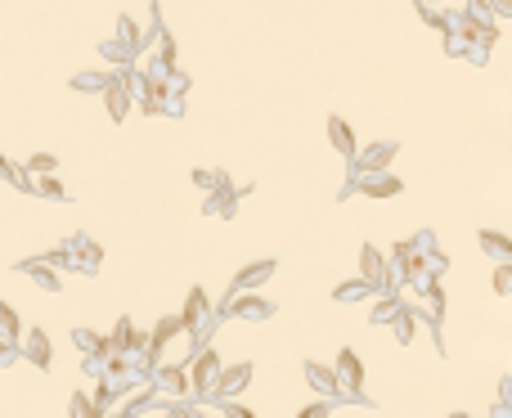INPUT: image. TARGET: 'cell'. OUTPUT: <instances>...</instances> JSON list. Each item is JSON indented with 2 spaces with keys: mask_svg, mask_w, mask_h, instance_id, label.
<instances>
[{
  "mask_svg": "<svg viewBox=\"0 0 512 418\" xmlns=\"http://www.w3.org/2000/svg\"><path fill=\"white\" fill-rule=\"evenodd\" d=\"M198 315H203V288H194V292H189V310H185V324H194Z\"/></svg>",
  "mask_w": 512,
  "mask_h": 418,
  "instance_id": "11",
  "label": "cell"
},
{
  "mask_svg": "<svg viewBox=\"0 0 512 418\" xmlns=\"http://www.w3.org/2000/svg\"><path fill=\"white\" fill-rule=\"evenodd\" d=\"M270 274H274V261H256V265H248V270H243L239 283H261V279H270Z\"/></svg>",
  "mask_w": 512,
  "mask_h": 418,
  "instance_id": "5",
  "label": "cell"
},
{
  "mask_svg": "<svg viewBox=\"0 0 512 418\" xmlns=\"http://www.w3.org/2000/svg\"><path fill=\"white\" fill-rule=\"evenodd\" d=\"M512 288V274H508V265H499V274H495V292H508Z\"/></svg>",
  "mask_w": 512,
  "mask_h": 418,
  "instance_id": "16",
  "label": "cell"
},
{
  "mask_svg": "<svg viewBox=\"0 0 512 418\" xmlns=\"http://www.w3.org/2000/svg\"><path fill=\"white\" fill-rule=\"evenodd\" d=\"M162 383L171 387V392H176V387H180V369H167V374H162Z\"/></svg>",
  "mask_w": 512,
  "mask_h": 418,
  "instance_id": "18",
  "label": "cell"
},
{
  "mask_svg": "<svg viewBox=\"0 0 512 418\" xmlns=\"http://www.w3.org/2000/svg\"><path fill=\"white\" fill-rule=\"evenodd\" d=\"M337 365H341V374H346V387L355 392V387H359V360L350 356V351H341V360H337Z\"/></svg>",
  "mask_w": 512,
  "mask_h": 418,
  "instance_id": "3",
  "label": "cell"
},
{
  "mask_svg": "<svg viewBox=\"0 0 512 418\" xmlns=\"http://www.w3.org/2000/svg\"><path fill=\"white\" fill-rule=\"evenodd\" d=\"M248 374H252L248 365L230 369V374H225V383H221V392H243V387H248Z\"/></svg>",
  "mask_w": 512,
  "mask_h": 418,
  "instance_id": "2",
  "label": "cell"
},
{
  "mask_svg": "<svg viewBox=\"0 0 512 418\" xmlns=\"http://www.w3.org/2000/svg\"><path fill=\"white\" fill-rule=\"evenodd\" d=\"M239 315H270V301H261V297H243V306H239Z\"/></svg>",
  "mask_w": 512,
  "mask_h": 418,
  "instance_id": "10",
  "label": "cell"
},
{
  "mask_svg": "<svg viewBox=\"0 0 512 418\" xmlns=\"http://www.w3.org/2000/svg\"><path fill=\"white\" fill-rule=\"evenodd\" d=\"M328 135H333L337 140V144H341V153H350V149H355V144H350V131H346V122H328Z\"/></svg>",
  "mask_w": 512,
  "mask_h": 418,
  "instance_id": "8",
  "label": "cell"
},
{
  "mask_svg": "<svg viewBox=\"0 0 512 418\" xmlns=\"http://www.w3.org/2000/svg\"><path fill=\"white\" fill-rule=\"evenodd\" d=\"M359 265H364V279H377V274H382V256H377L373 248L359 252Z\"/></svg>",
  "mask_w": 512,
  "mask_h": 418,
  "instance_id": "7",
  "label": "cell"
},
{
  "mask_svg": "<svg viewBox=\"0 0 512 418\" xmlns=\"http://www.w3.org/2000/svg\"><path fill=\"white\" fill-rule=\"evenodd\" d=\"M212 378H216V360H212V356H203V360H198V378H194L198 392H212Z\"/></svg>",
  "mask_w": 512,
  "mask_h": 418,
  "instance_id": "1",
  "label": "cell"
},
{
  "mask_svg": "<svg viewBox=\"0 0 512 418\" xmlns=\"http://www.w3.org/2000/svg\"><path fill=\"white\" fill-rule=\"evenodd\" d=\"M306 374H310V383H315V387H319V392H333V387H337V378H333V374H328V369H324V365H306Z\"/></svg>",
  "mask_w": 512,
  "mask_h": 418,
  "instance_id": "4",
  "label": "cell"
},
{
  "mask_svg": "<svg viewBox=\"0 0 512 418\" xmlns=\"http://www.w3.org/2000/svg\"><path fill=\"white\" fill-rule=\"evenodd\" d=\"M72 414H77V418H94V401H85V396H72Z\"/></svg>",
  "mask_w": 512,
  "mask_h": 418,
  "instance_id": "14",
  "label": "cell"
},
{
  "mask_svg": "<svg viewBox=\"0 0 512 418\" xmlns=\"http://www.w3.org/2000/svg\"><path fill=\"white\" fill-rule=\"evenodd\" d=\"M27 167H32V171H41V176H50V171L59 167V162H54L50 153H36V158H32V162H27Z\"/></svg>",
  "mask_w": 512,
  "mask_h": 418,
  "instance_id": "13",
  "label": "cell"
},
{
  "mask_svg": "<svg viewBox=\"0 0 512 418\" xmlns=\"http://www.w3.org/2000/svg\"><path fill=\"white\" fill-rule=\"evenodd\" d=\"M395 337H400V342H409V337H413V319H409V315L395 319Z\"/></svg>",
  "mask_w": 512,
  "mask_h": 418,
  "instance_id": "15",
  "label": "cell"
},
{
  "mask_svg": "<svg viewBox=\"0 0 512 418\" xmlns=\"http://www.w3.org/2000/svg\"><path fill=\"white\" fill-rule=\"evenodd\" d=\"M481 243H486V248H490V252H495V256H512V248H508V243H504V239H499V234H495V230H490V234H486V239H481Z\"/></svg>",
  "mask_w": 512,
  "mask_h": 418,
  "instance_id": "12",
  "label": "cell"
},
{
  "mask_svg": "<svg viewBox=\"0 0 512 418\" xmlns=\"http://www.w3.org/2000/svg\"><path fill=\"white\" fill-rule=\"evenodd\" d=\"M0 337H9V342L18 337V315L9 306H0Z\"/></svg>",
  "mask_w": 512,
  "mask_h": 418,
  "instance_id": "9",
  "label": "cell"
},
{
  "mask_svg": "<svg viewBox=\"0 0 512 418\" xmlns=\"http://www.w3.org/2000/svg\"><path fill=\"white\" fill-rule=\"evenodd\" d=\"M5 360H14V351H9V342L0 337V365H5Z\"/></svg>",
  "mask_w": 512,
  "mask_h": 418,
  "instance_id": "19",
  "label": "cell"
},
{
  "mask_svg": "<svg viewBox=\"0 0 512 418\" xmlns=\"http://www.w3.org/2000/svg\"><path fill=\"white\" fill-rule=\"evenodd\" d=\"M337 297L341 301H355V297H364V288H359V283H346V288H337Z\"/></svg>",
  "mask_w": 512,
  "mask_h": 418,
  "instance_id": "17",
  "label": "cell"
},
{
  "mask_svg": "<svg viewBox=\"0 0 512 418\" xmlns=\"http://www.w3.org/2000/svg\"><path fill=\"white\" fill-rule=\"evenodd\" d=\"M108 112H112V117H121V112H126V90H121V81L108 85Z\"/></svg>",
  "mask_w": 512,
  "mask_h": 418,
  "instance_id": "6",
  "label": "cell"
}]
</instances>
